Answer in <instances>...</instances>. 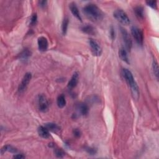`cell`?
Returning <instances> with one entry per match:
<instances>
[{
  "label": "cell",
  "instance_id": "277c9868",
  "mask_svg": "<svg viewBox=\"0 0 159 159\" xmlns=\"http://www.w3.org/2000/svg\"><path fill=\"white\" fill-rule=\"evenodd\" d=\"M131 34L135 39L136 42L139 45H142L144 42V36L141 30L136 26H132L131 27Z\"/></svg>",
  "mask_w": 159,
  "mask_h": 159
},
{
  "label": "cell",
  "instance_id": "52a82bcc",
  "mask_svg": "<svg viewBox=\"0 0 159 159\" xmlns=\"http://www.w3.org/2000/svg\"><path fill=\"white\" fill-rule=\"evenodd\" d=\"M89 45L90 46L92 52L95 56L99 57L102 54V48L99 44L93 39H89Z\"/></svg>",
  "mask_w": 159,
  "mask_h": 159
},
{
  "label": "cell",
  "instance_id": "3957f363",
  "mask_svg": "<svg viewBox=\"0 0 159 159\" xmlns=\"http://www.w3.org/2000/svg\"><path fill=\"white\" fill-rule=\"evenodd\" d=\"M113 16L118 22L123 25L127 26L131 23L130 19L122 9H116L113 13Z\"/></svg>",
  "mask_w": 159,
  "mask_h": 159
},
{
  "label": "cell",
  "instance_id": "2e32d148",
  "mask_svg": "<svg viewBox=\"0 0 159 159\" xmlns=\"http://www.w3.org/2000/svg\"><path fill=\"white\" fill-rule=\"evenodd\" d=\"M82 31L83 33L87 34H89V35H94L96 33L95 28L92 25H89V24H86L83 26L82 27Z\"/></svg>",
  "mask_w": 159,
  "mask_h": 159
},
{
  "label": "cell",
  "instance_id": "4316f807",
  "mask_svg": "<svg viewBox=\"0 0 159 159\" xmlns=\"http://www.w3.org/2000/svg\"><path fill=\"white\" fill-rule=\"evenodd\" d=\"M73 133L74 136L75 137H80L81 136V134H82V132H81L80 130V129H73Z\"/></svg>",
  "mask_w": 159,
  "mask_h": 159
},
{
  "label": "cell",
  "instance_id": "4fadbf2b",
  "mask_svg": "<svg viewBox=\"0 0 159 159\" xmlns=\"http://www.w3.org/2000/svg\"><path fill=\"white\" fill-rule=\"evenodd\" d=\"M37 131L39 135L44 139H48L50 137L49 131L45 126H39L37 129Z\"/></svg>",
  "mask_w": 159,
  "mask_h": 159
},
{
  "label": "cell",
  "instance_id": "5bb4252c",
  "mask_svg": "<svg viewBox=\"0 0 159 159\" xmlns=\"http://www.w3.org/2000/svg\"><path fill=\"white\" fill-rule=\"evenodd\" d=\"M119 57L123 61L127 64H130V61L128 57L127 52L124 48H121L119 51Z\"/></svg>",
  "mask_w": 159,
  "mask_h": 159
},
{
  "label": "cell",
  "instance_id": "9a60e30c",
  "mask_svg": "<svg viewBox=\"0 0 159 159\" xmlns=\"http://www.w3.org/2000/svg\"><path fill=\"white\" fill-rule=\"evenodd\" d=\"M134 13H135L136 17L138 18V19H140V20L144 19L145 13H144V9L143 7L141 6H136L134 8Z\"/></svg>",
  "mask_w": 159,
  "mask_h": 159
},
{
  "label": "cell",
  "instance_id": "603a6c76",
  "mask_svg": "<svg viewBox=\"0 0 159 159\" xmlns=\"http://www.w3.org/2000/svg\"><path fill=\"white\" fill-rule=\"evenodd\" d=\"M85 151H86V152L88 154H89V155H95L97 153V149L93 147H87L85 148Z\"/></svg>",
  "mask_w": 159,
  "mask_h": 159
},
{
  "label": "cell",
  "instance_id": "7a4b0ae2",
  "mask_svg": "<svg viewBox=\"0 0 159 159\" xmlns=\"http://www.w3.org/2000/svg\"><path fill=\"white\" fill-rule=\"evenodd\" d=\"M122 73L126 82L131 88L133 98L136 99H137L139 97V89L136 82L135 81L132 72L127 68H124Z\"/></svg>",
  "mask_w": 159,
  "mask_h": 159
},
{
  "label": "cell",
  "instance_id": "9c48e42d",
  "mask_svg": "<svg viewBox=\"0 0 159 159\" xmlns=\"http://www.w3.org/2000/svg\"><path fill=\"white\" fill-rule=\"evenodd\" d=\"M38 44V48L40 51L45 52L48 48V41L47 39L45 37H40L38 38L37 41Z\"/></svg>",
  "mask_w": 159,
  "mask_h": 159
},
{
  "label": "cell",
  "instance_id": "d6986e66",
  "mask_svg": "<svg viewBox=\"0 0 159 159\" xmlns=\"http://www.w3.org/2000/svg\"><path fill=\"white\" fill-rule=\"evenodd\" d=\"M6 152H9L11 153H13V154H16L17 152V150L14 148V147L11 146V145H5L3 147H2V148L1 149V154L2 155H3Z\"/></svg>",
  "mask_w": 159,
  "mask_h": 159
},
{
  "label": "cell",
  "instance_id": "6da1fadb",
  "mask_svg": "<svg viewBox=\"0 0 159 159\" xmlns=\"http://www.w3.org/2000/svg\"><path fill=\"white\" fill-rule=\"evenodd\" d=\"M83 11L87 17L93 21H99L103 17V13L101 10L95 4L89 3L86 5L83 8Z\"/></svg>",
  "mask_w": 159,
  "mask_h": 159
},
{
  "label": "cell",
  "instance_id": "8fae6325",
  "mask_svg": "<svg viewBox=\"0 0 159 159\" xmlns=\"http://www.w3.org/2000/svg\"><path fill=\"white\" fill-rule=\"evenodd\" d=\"M69 8L70 9V11L72 13V14L77 19H78L80 21H82V18L80 16V14L79 12V10L76 5V4L75 3H71L69 5Z\"/></svg>",
  "mask_w": 159,
  "mask_h": 159
},
{
  "label": "cell",
  "instance_id": "44dd1931",
  "mask_svg": "<svg viewBox=\"0 0 159 159\" xmlns=\"http://www.w3.org/2000/svg\"><path fill=\"white\" fill-rule=\"evenodd\" d=\"M68 24H69L68 19L67 17L64 18L62 24V32L64 35H65L67 34Z\"/></svg>",
  "mask_w": 159,
  "mask_h": 159
},
{
  "label": "cell",
  "instance_id": "f546056e",
  "mask_svg": "<svg viewBox=\"0 0 159 159\" xmlns=\"http://www.w3.org/2000/svg\"><path fill=\"white\" fill-rule=\"evenodd\" d=\"M13 158H24L25 156L22 154H19L14 155L13 156Z\"/></svg>",
  "mask_w": 159,
  "mask_h": 159
},
{
  "label": "cell",
  "instance_id": "484cf974",
  "mask_svg": "<svg viewBox=\"0 0 159 159\" xmlns=\"http://www.w3.org/2000/svg\"><path fill=\"white\" fill-rule=\"evenodd\" d=\"M146 4L148 6L151 7L153 9H156L157 8V2L156 1H149V2H146Z\"/></svg>",
  "mask_w": 159,
  "mask_h": 159
},
{
  "label": "cell",
  "instance_id": "ffe728a7",
  "mask_svg": "<svg viewBox=\"0 0 159 159\" xmlns=\"http://www.w3.org/2000/svg\"><path fill=\"white\" fill-rule=\"evenodd\" d=\"M57 104L58 108H63L66 105V99L65 97L63 95H59L57 99Z\"/></svg>",
  "mask_w": 159,
  "mask_h": 159
},
{
  "label": "cell",
  "instance_id": "7402d4cb",
  "mask_svg": "<svg viewBox=\"0 0 159 159\" xmlns=\"http://www.w3.org/2000/svg\"><path fill=\"white\" fill-rule=\"evenodd\" d=\"M152 68H153V71H154V75L156 76L157 79H158V65L156 61H153Z\"/></svg>",
  "mask_w": 159,
  "mask_h": 159
},
{
  "label": "cell",
  "instance_id": "d4e9b609",
  "mask_svg": "<svg viewBox=\"0 0 159 159\" xmlns=\"http://www.w3.org/2000/svg\"><path fill=\"white\" fill-rule=\"evenodd\" d=\"M37 16L36 14H34L31 16V19H30V24H31V26H35L37 23Z\"/></svg>",
  "mask_w": 159,
  "mask_h": 159
},
{
  "label": "cell",
  "instance_id": "ba28073f",
  "mask_svg": "<svg viewBox=\"0 0 159 159\" xmlns=\"http://www.w3.org/2000/svg\"><path fill=\"white\" fill-rule=\"evenodd\" d=\"M120 29H121V33L122 34V37L123 39V41L125 44L126 47L128 51H131V49L132 46V42L131 38L130 36H129L128 32L126 31V29L123 27H120Z\"/></svg>",
  "mask_w": 159,
  "mask_h": 159
},
{
  "label": "cell",
  "instance_id": "f1b7e54d",
  "mask_svg": "<svg viewBox=\"0 0 159 159\" xmlns=\"http://www.w3.org/2000/svg\"><path fill=\"white\" fill-rule=\"evenodd\" d=\"M47 1H40L39 2V6H41V8H45L46 6V5H47Z\"/></svg>",
  "mask_w": 159,
  "mask_h": 159
},
{
  "label": "cell",
  "instance_id": "e0dca14e",
  "mask_svg": "<svg viewBox=\"0 0 159 159\" xmlns=\"http://www.w3.org/2000/svg\"><path fill=\"white\" fill-rule=\"evenodd\" d=\"M77 109H78V111L82 115L85 116L88 114L89 112V108L88 105L85 103H80L78 105Z\"/></svg>",
  "mask_w": 159,
  "mask_h": 159
},
{
  "label": "cell",
  "instance_id": "cb8c5ba5",
  "mask_svg": "<svg viewBox=\"0 0 159 159\" xmlns=\"http://www.w3.org/2000/svg\"><path fill=\"white\" fill-rule=\"evenodd\" d=\"M55 154L57 157L62 158L65 155V152L61 148H56L55 150Z\"/></svg>",
  "mask_w": 159,
  "mask_h": 159
},
{
  "label": "cell",
  "instance_id": "7c38bea8",
  "mask_svg": "<svg viewBox=\"0 0 159 159\" xmlns=\"http://www.w3.org/2000/svg\"><path fill=\"white\" fill-rule=\"evenodd\" d=\"M31 55H32V52H31V51L28 48H25L19 54L18 57L20 59V61H21L23 62H26L28 61V59L31 57Z\"/></svg>",
  "mask_w": 159,
  "mask_h": 159
},
{
  "label": "cell",
  "instance_id": "5b68a950",
  "mask_svg": "<svg viewBox=\"0 0 159 159\" xmlns=\"http://www.w3.org/2000/svg\"><path fill=\"white\" fill-rule=\"evenodd\" d=\"M37 104L40 111L45 113L48 111L49 103L46 96L44 95H39L37 98Z\"/></svg>",
  "mask_w": 159,
  "mask_h": 159
},
{
  "label": "cell",
  "instance_id": "83f0119b",
  "mask_svg": "<svg viewBox=\"0 0 159 159\" xmlns=\"http://www.w3.org/2000/svg\"><path fill=\"white\" fill-rule=\"evenodd\" d=\"M110 37H111V39L113 40V41L115 39V37H116L115 31H114V29L113 27H111V29H110Z\"/></svg>",
  "mask_w": 159,
  "mask_h": 159
},
{
  "label": "cell",
  "instance_id": "ac0fdd59",
  "mask_svg": "<svg viewBox=\"0 0 159 159\" xmlns=\"http://www.w3.org/2000/svg\"><path fill=\"white\" fill-rule=\"evenodd\" d=\"M44 126L48 129L49 131H52L54 132H58L60 131V129H61V128H60V127L57 124L53 123H46Z\"/></svg>",
  "mask_w": 159,
  "mask_h": 159
},
{
  "label": "cell",
  "instance_id": "8992f818",
  "mask_svg": "<svg viewBox=\"0 0 159 159\" xmlns=\"http://www.w3.org/2000/svg\"><path fill=\"white\" fill-rule=\"evenodd\" d=\"M31 78H32L31 73L27 72L24 75L21 81V83H20L18 87V92L19 93H22L26 90L30 81H31Z\"/></svg>",
  "mask_w": 159,
  "mask_h": 159
},
{
  "label": "cell",
  "instance_id": "30bf717a",
  "mask_svg": "<svg viewBox=\"0 0 159 159\" xmlns=\"http://www.w3.org/2000/svg\"><path fill=\"white\" fill-rule=\"evenodd\" d=\"M78 80L79 74L78 72H75L68 83V88L69 89H73L75 88L78 83Z\"/></svg>",
  "mask_w": 159,
  "mask_h": 159
}]
</instances>
